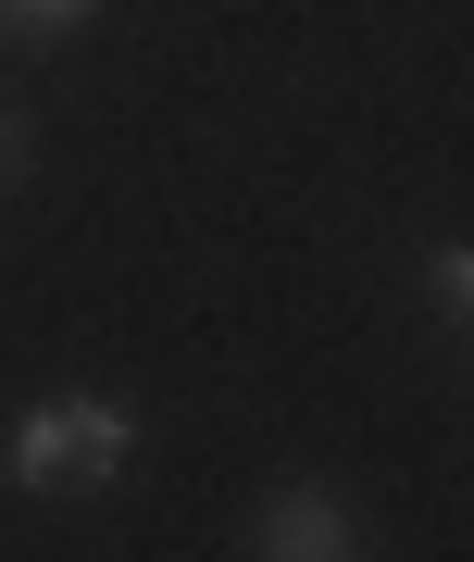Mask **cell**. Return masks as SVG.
<instances>
[{"instance_id":"obj_1","label":"cell","mask_w":474,"mask_h":562,"mask_svg":"<svg viewBox=\"0 0 474 562\" xmlns=\"http://www.w3.org/2000/svg\"><path fill=\"white\" fill-rule=\"evenodd\" d=\"M125 450H138V413H125V401H100V387H63V401H38V413H25L13 425V450H0V462H13V487H25V501H50V487H113L125 475Z\"/></svg>"},{"instance_id":"obj_2","label":"cell","mask_w":474,"mask_h":562,"mask_svg":"<svg viewBox=\"0 0 474 562\" xmlns=\"http://www.w3.org/2000/svg\"><path fill=\"white\" fill-rule=\"evenodd\" d=\"M337 550H350L337 487H275V501H262V562H337Z\"/></svg>"},{"instance_id":"obj_6","label":"cell","mask_w":474,"mask_h":562,"mask_svg":"<svg viewBox=\"0 0 474 562\" xmlns=\"http://www.w3.org/2000/svg\"><path fill=\"white\" fill-rule=\"evenodd\" d=\"M337 562H350V550H337Z\"/></svg>"},{"instance_id":"obj_5","label":"cell","mask_w":474,"mask_h":562,"mask_svg":"<svg viewBox=\"0 0 474 562\" xmlns=\"http://www.w3.org/2000/svg\"><path fill=\"white\" fill-rule=\"evenodd\" d=\"M13 176H25V125L0 113V188H13Z\"/></svg>"},{"instance_id":"obj_4","label":"cell","mask_w":474,"mask_h":562,"mask_svg":"<svg viewBox=\"0 0 474 562\" xmlns=\"http://www.w3.org/2000/svg\"><path fill=\"white\" fill-rule=\"evenodd\" d=\"M425 288H437V313L462 325V301H474V250H437V262H425Z\"/></svg>"},{"instance_id":"obj_3","label":"cell","mask_w":474,"mask_h":562,"mask_svg":"<svg viewBox=\"0 0 474 562\" xmlns=\"http://www.w3.org/2000/svg\"><path fill=\"white\" fill-rule=\"evenodd\" d=\"M88 13H100V0H0V25H13V38H76Z\"/></svg>"}]
</instances>
